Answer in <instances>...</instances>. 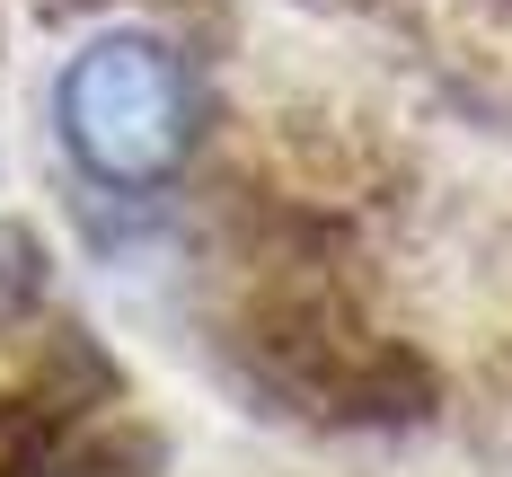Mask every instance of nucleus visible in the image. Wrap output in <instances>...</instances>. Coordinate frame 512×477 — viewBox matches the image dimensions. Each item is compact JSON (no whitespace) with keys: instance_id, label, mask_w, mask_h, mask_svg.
<instances>
[{"instance_id":"nucleus-1","label":"nucleus","mask_w":512,"mask_h":477,"mask_svg":"<svg viewBox=\"0 0 512 477\" xmlns=\"http://www.w3.org/2000/svg\"><path fill=\"white\" fill-rule=\"evenodd\" d=\"M62 142L98 186H159L186 168L195 89L151 36H98L62 71Z\"/></svg>"}]
</instances>
